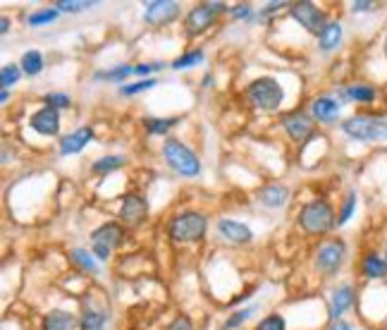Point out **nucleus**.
Returning a JSON list of instances; mask_svg holds the SVG:
<instances>
[{"label":"nucleus","mask_w":387,"mask_h":330,"mask_svg":"<svg viewBox=\"0 0 387 330\" xmlns=\"http://www.w3.org/2000/svg\"><path fill=\"white\" fill-rule=\"evenodd\" d=\"M208 218L199 211H184L170 220L168 232L175 242H199L206 237Z\"/></svg>","instance_id":"nucleus-1"},{"label":"nucleus","mask_w":387,"mask_h":330,"mask_svg":"<svg viewBox=\"0 0 387 330\" xmlns=\"http://www.w3.org/2000/svg\"><path fill=\"white\" fill-rule=\"evenodd\" d=\"M342 132L356 141H387V122L371 115H354L342 122Z\"/></svg>","instance_id":"nucleus-2"},{"label":"nucleus","mask_w":387,"mask_h":330,"mask_svg":"<svg viewBox=\"0 0 387 330\" xmlns=\"http://www.w3.org/2000/svg\"><path fill=\"white\" fill-rule=\"evenodd\" d=\"M299 223L309 235H325L337 223V218L333 213V206H330L328 201L316 199V201L306 204V206L301 208Z\"/></svg>","instance_id":"nucleus-3"},{"label":"nucleus","mask_w":387,"mask_h":330,"mask_svg":"<svg viewBox=\"0 0 387 330\" xmlns=\"http://www.w3.org/2000/svg\"><path fill=\"white\" fill-rule=\"evenodd\" d=\"M163 155L172 170L180 172L184 177H196L201 172V160L196 158V153L189 146H184L182 141L168 139L163 146Z\"/></svg>","instance_id":"nucleus-4"},{"label":"nucleus","mask_w":387,"mask_h":330,"mask_svg":"<svg viewBox=\"0 0 387 330\" xmlns=\"http://www.w3.org/2000/svg\"><path fill=\"white\" fill-rule=\"evenodd\" d=\"M247 98L254 108H261V110H275L282 105V86L275 82L273 77H261V79H254L249 86H247Z\"/></svg>","instance_id":"nucleus-5"},{"label":"nucleus","mask_w":387,"mask_h":330,"mask_svg":"<svg viewBox=\"0 0 387 330\" xmlns=\"http://www.w3.org/2000/svg\"><path fill=\"white\" fill-rule=\"evenodd\" d=\"M122 240H125V230H122V225H118V223H103V225L94 230V235H91L94 257L101 261H108L113 249L122 244Z\"/></svg>","instance_id":"nucleus-6"},{"label":"nucleus","mask_w":387,"mask_h":330,"mask_svg":"<svg viewBox=\"0 0 387 330\" xmlns=\"http://www.w3.org/2000/svg\"><path fill=\"white\" fill-rule=\"evenodd\" d=\"M344 254H347V247H344L342 240L325 242V244L318 249V257H316L318 271H321L323 276H335L344 264Z\"/></svg>","instance_id":"nucleus-7"},{"label":"nucleus","mask_w":387,"mask_h":330,"mask_svg":"<svg viewBox=\"0 0 387 330\" xmlns=\"http://www.w3.org/2000/svg\"><path fill=\"white\" fill-rule=\"evenodd\" d=\"M227 5L223 3H201L196 5V8L189 10L187 15V34H201V31H206L211 24L215 22V17H218V12H223Z\"/></svg>","instance_id":"nucleus-8"},{"label":"nucleus","mask_w":387,"mask_h":330,"mask_svg":"<svg viewBox=\"0 0 387 330\" xmlns=\"http://www.w3.org/2000/svg\"><path fill=\"white\" fill-rule=\"evenodd\" d=\"M290 12H292L294 20H297L306 31H311V34L321 36V31L325 29V24H328L325 22V12L318 10L313 3H294Z\"/></svg>","instance_id":"nucleus-9"},{"label":"nucleus","mask_w":387,"mask_h":330,"mask_svg":"<svg viewBox=\"0 0 387 330\" xmlns=\"http://www.w3.org/2000/svg\"><path fill=\"white\" fill-rule=\"evenodd\" d=\"M177 15H180V5L172 3V0H151V3H146L144 10V20L151 27H165L172 20H177Z\"/></svg>","instance_id":"nucleus-10"},{"label":"nucleus","mask_w":387,"mask_h":330,"mask_svg":"<svg viewBox=\"0 0 387 330\" xmlns=\"http://www.w3.org/2000/svg\"><path fill=\"white\" fill-rule=\"evenodd\" d=\"M149 216V201L139 194H127L122 199V206H120V220L125 223L127 228H137L146 220Z\"/></svg>","instance_id":"nucleus-11"},{"label":"nucleus","mask_w":387,"mask_h":330,"mask_svg":"<svg viewBox=\"0 0 387 330\" xmlns=\"http://www.w3.org/2000/svg\"><path fill=\"white\" fill-rule=\"evenodd\" d=\"M29 124H32V129H36V132L43 136H55L60 132V115L55 108L46 105V108L36 110V113L29 117Z\"/></svg>","instance_id":"nucleus-12"},{"label":"nucleus","mask_w":387,"mask_h":330,"mask_svg":"<svg viewBox=\"0 0 387 330\" xmlns=\"http://www.w3.org/2000/svg\"><path fill=\"white\" fill-rule=\"evenodd\" d=\"M282 124H285L287 134H290L294 141H304V139H309L311 132H313V122H311V117L306 115V113H301V110H294V113L285 115V120H282Z\"/></svg>","instance_id":"nucleus-13"},{"label":"nucleus","mask_w":387,"mask_h":330,"mask_svg":"<svg viewBox=\"0 0 387 330\" xmlns=\"http://www.w3.org/2000/svg\"><path fill=\"white\" fill-rule=\"evenodd\" d=\"M311 113L318 122H335L342 113V105L333 96H321L311 103Z\"/></svg>","instance_id":"nucleus-14"},{"label":"nucleus","mask_w":387,"mask_h":330,"mask_svg":"<svg viewBox=\"0 0 387 330\" xmlns=\"http://www.w3.org/2000/svg\"><path fill=\"white\" fill-rule=\"evenodd\" d=\"M218 230L225 240L235 242V244H249L251 237H254V232H251L247 225H242V223H237V220H230V218H220Z\"/></svg>","instance_id":"nucleus-15"},{"label":"nucleus","mask_w":387,"mask_h":330,"mask_svg":"<svg viewBox=\"0 0 387 330\" xmlns=\"http://www.w3.org/2000/svg\"><path fill=\"white\" fill-rule=\"evenodd\" d=\"M354 302V288L349 283L340 285V288L333 290V300H330V316H333L335 321L342 319V314L352 307Z\"/></svg>","instance_id":"nucleus-16"},{"label":"nucleus","mask_w":387,"mask_h":330,"mask_svg":"<svg viewBox=\"0 0 387 330\" xmlns=\"http://www.w3.org/2000/svg\"><path fill=\"white\" fill-rule=\"evenodd\" d=\"M94 139V129L91 127H82L77 132L67 134L63 141H60V153L63 155H70V153H79L82 148Z\"/></svg>","instance_id":"nucleus-17"},{"label":"nucleus","mask_w":387,"mask_h":330,"mask_svg":"<svg viewBox=\"0 0 387 330\" xmlns=\"http://www.w3.org/2000/svg\"><path fill=\"white\" fill-rule=\"evenodd\" d=\"M77 326H82V321H77L75 314H67V311H51V314L43 319V330H75Z\"/></svg>","instance_id":"nucleus-18"},{"label":"nucleus","mask_w":387,"mask_h":330,"mask_svg":"<svg viewBox=\"0 0 387 330\" xmlns=\"http://www.w3.org/2000/svg\"><path fill=\"white\" fill-rule=\"evenodd\" d=\"M258 199H261L263 206L280 208V206H285L287 204L290 191H287V187H282V184H268V187H263V189L258 191Z\"/></svg>","instance_id":"nucleus-19"},{"label":"nucleus","mask_w":387,"mask_h":330,"mask_svg":"<svg viewBox=\"0 0 387 330\" xmlns=\"http://www.w3.org/2000/svg\"><path fill=\"white\" fill-rule=\"evenodd\" d=\"M376 96H378V91L368 84H352L340 91L342 101H352V103H373Z\"/></svg>","instance_id":"nucleus-20"},{"label":"nucleus","mask_w":387,"mask_h":330,"mask_svg":"<svg viewBox=\"0 0 387 330\" xmlns=\"http://www.w3.org/2000/svg\"><path fill=\"white\" fill-rule=\"evenodd\" d=\"M361 273H364L368 280L387 278V259H383L376 252L366 254L364 261H361Z\"/></svg>","instance_id":"nucleus-21"},{"label":"nucleus","mask_w":387,"mask_h":330,"mask_svg":"<svg viewBox=\"0 0 387 330\" xmlns=\"http://www.w3.org/2000/svg\"><path fill=\"white\" fill-rule=\"evenodd\" d=\"M318 43H321V51L323 53L335 51V48L342 43V24L340 22H328V24H325V29L321 31V36H318Z\"/></svg>","instance_id":"nucleus-22"},{"label":"nucleus","mask_w":387,"mask_h":330,"mask_svg":"<svg viewBox=\"0 0 387 330\" xmlns=\"http://www.w3.org/2000/svg\"><path fill=\"white\" fill-rule=\"evenodd\" d=\"M108 323V314L106 311H94L86 309L82 316V330H103Z\"/></svg>","instance_id":"nucleus-23"},{"label":"nucleus","mask_w":387,"mask_h":330,"mask_svg":"<svg viewBox=\"0 0 387 330\" xmlns=\"http://www.w3.org/2000/svg\"><path fill=\"white\" fill-rule=\"evenodd\" d=\"M20 67H22V72L29 74V77H36V74L43 70V55L39 51H27L22 55Z\"/></svg>","instance_id":"nucleus-24"},{"label":"nucleus","mask_w":387,"mask_h":330,"mask_svg":"<svg viewBox=\"0 0 387 330\" xmlns=\"http://www.w3.org/2000/svg\"><path fill=\"white\" fill-rule=\"evenodd\" d=\"M122 165H125V158H122V155H106V158H98L96 163L91 165V170L98 172V175H106V172L118 170Z\"/></svg>","instance_id":"nucleus-25"},{"label":"nucleus","mask_w":387,"mask_h":330,"mask_svg":"<svg viewBox=\"0 0 387 330\" xmlns=\"http://www.w3.org/2000/svg\"><path fill=\"white\" fill-rule=\"evenodd\" d=\"M354 211H356V191H349L347 199H344V204H342V211H340V216H337V225H347L349 223V218L354 216Z\"/></svg>","instance_id":"nucleus-26"},{"label":"nucleus","mask_w":387,"mask_h":330,"mask_svg":"<svg viewBox=\"0 0 387 330\" xmlns=\"http://www.w3.org/2000/svg\"><path fill=\"white\" fill-rule=\"evenodd\" d=\"M20 74H22L20 65H5L3 70H0V86H3V89H8V86L17 84V82H20Z\"/></svg>","instance_id":"nucleus-27"},{"label":"nucleus","mask_w":387,"mask_h":330,"mask_svg":"<svg viewBox=\"0 0 387 330\" xmlns=\"http://www.w3.org/2000/svg\"><path fill=\"white\" fill-rule=\"evenodd\" d=\"M199 62H204V51H192V53H184L182 58H177L172 62V67H175V70H187V67H194L199 65Z\"/></svg>","instance_id":"nucleus-28"},{"label":"nucleus","mask_w":387,"mask_h":330,"mask_svg":"<svg viewBox=\"0 0 387 330\" xmlns=\"http://www.w3.org/2000/svg\"><path fill=\"white\" fill-rule=\"evenodd\" d=\"M146 122V129H149L151 134H165L170 127H175L177 120L175 117H168V120H161V117H151V120H144Z\"/></svg>","instance_id":"nucleus-29"},{"label":"nucleus","mask_w":387,"mask_h":330,"mask_svg":"<svg viewBox=\"0 0 387 330\" xmlns=\"http://www.w3.org/2000/svg\"><path fill=\"white\" fill-rule=\"evenodd\" d=\"M72 261H75L77 266H82L84 271H96V261H94V254H89L86 249H75L72 252Z\"/></svg>","instance_id":"nucleus-30"},{"label":"nucleus","mask_w":387,"mask_h":330,"mask_svg":"<svg viewBox=\"0 0 387 330\" xmlns=\"http://www.w3.org/2000/svg\"><path fill=\"white\" fill-rule=\"evenodd\" d=\"M129 74H134V67H115V70H106V72H96V79H113V82H122V79H127Z\"/></svg>","instance_id":"nucleus-31"},{"label":"nucleus","mask_w":387,"mask_h":330,"mask_svg":"<svg viewBox=\"0 0 387 330\" xmlns=\"http://www.w3.org/2000/svg\"><path fill=\"white\" fill-rule=\"evenodd\" d=\"M55 17H58V10H55V8H46V10L32 12V15H29V24H32V27H41V24L53 22Z\"/></svg>","instance_id":"nucleus-32"},{"label":"nucleus","mask_w":387,"mask_h":330,"mask_svg":"<svg viewBox=\"0 0 387 330\" xmlns=\"http://www.w3.org/2000/svg\"><path fill=\"white\" fill-rule=\"evenodd\" d=\"M94 3H86V0H58L55 10L58 12H82L86 8H91Z\"/></svg>","instance_id":"nucleus-33"},{"label":"nucleus","mask_w":387,"mask_h":330,"mask_svg":"<svg viewBox=\"0 0 387 330\" xmlns=\"http://www.w3.org/2000/svg\"><path fill=\"white\" fill-rule=\"evenodd\" d=\"M156 84H158L156 79H141V82H137V84H125V86H120V93H125V96H132V93L149 91V89H153Z\"/></svg>","instance_id":"nucleus-34"},{"label":"nucleus","mask_w":387,"mask_h":330,"mask_svg":"<svg viewBox=\"0 0 387 330\" xmlns=\"http://www.w3.org/2000/svg\"><path fill=\"white\" fill-rule=\"evenodd\" d=\"M256 330H285V319L280 314H270L258 323Z\"/></svg>","instance_id":"nucleus-35"},{"label":"nucleus","mask_w":387,"mask_h":330,"mask_svg":"<svg viewBox=\"0 0 387 330\" xmlns=\"http://www.w3.org/2000/svg\"><path fill=\"white\" fill-rule=\"evenodd\" d=\"M254 307L251 309H242V311H237L235 316H230V319L225 321V330H232V328H237V326H242L244 321H249L251 319V314H254Z\"/></svg>","instance_id":"nucleus-36"},{"label":"nucleus","mask_w":387,"mask_h":330,"mask_svg":"<svg viewBox=\"0 0 387 330\" xmlns=\"http://www.w3.org/2000/svg\"><path fill=\"white\" fill-rule=\"evenodd\" d=\"M46 103L51 105V108H70V96H65V93H48L46 96Z\"/></svg>","instance_id":"nucleus-37"},{"label":"nucleus","mask_w":387,"mask_h":330,"mask_svg":"<svg viewBox=\"0 0 387 330\" xmlns=\"http://www.w3.org/2000/svg\"><path fill=\"white\" fill-rule=\"evenodd\" d=\"M165 330H192V321H189V316H177Z\"/></svg>","instance_id":"nucleus-38"},{"label":"nucleus","mask_w":387,"mask_h":330,"mask_svg":"<svg viewBox=\"0 0 387 330\" xmlns=\"http://www.w3.org/2000/svg\"><path fill=\"white\" fill-rule=\"evenodd\" d=\"M378 5L376 3H371V0H359V3H352V10L354 12H371V10H376Z\"/></svg>","instance_id":"nucleus-39"},{"label":"nucleus","mask_w":387,"mask_h":330,"mask_svg":"<svg viewBox=\"0 0 387 330\" xmlns=\"http://www.w3.org/2000/svg\"><path fill=\"white\" fill-rule=\"evenodd\" d=\"M161 62H153V65H137L134 67V74H151L153 70H161Z\"/></svg>","instance_id":"nucleus-40"},{"label":"nucleus","mask_w":387,"mask_h":330,"mask_svg":"<svg viewBox=\"0 0 387 330\" xmlns=\"http://www.w3.org/2000/svg\"><path fill=\"white\" fill-rule=\"evenodd\" d=\"M232 15H235L237 20H244V17L251 15V5H237V8L232 10Z\"/></svg>","instance_id":"nucleus-41"},{"label":"nucleus","mask_w":387,"mask_h":330,"mask_svg":"<svg viewBox=\"0 0 387 330\" xmlns=\"http://www.w3.org/2000/svg\"><path fill=\"white\" fill-rule=\"evenodd\" d=\"M280 8H287V3H270V5H266V10H261V17L273 15V12H278Z\"/></svg>","instance_id":"nucleus-42"},{"label":"nucleus","mask_w":387,"mask_h":330,"mask_svg":"<svg viewBox=\"0 0 387 330\" xmlns=\"http://www.w3.org/2000/svg\"><path fill=\"white\" fill-rule=\"evenodd\" d=\"M330 330H352V326H349L347 321H342V319H340V321H335L333 326H330Z\"/></svg>","instance_id":"nucleus-43"},{"label":"nucleus","mask_w":387,"mask_h":330,"mask_svg":"<svg viewBox=\"0 0 387 330\" xmlns=\"http://www.w3.org/2000/svg\"><path fill=\"white\" fill-rule=\"evenodd\" d=\"M0 31H3V34H8V31H10V20H8V17H3V20H0Z\"/></svg>","instance_id":"nucleus-44"},{"label":"nucleus","mask_w":387,"mask_h":330,"mask_svg":"<svg viewBox=\"0 0 387 330\" xmlns=\"http://www.w3.org/2000/svg\"><path fill=\"white\" fill-rule=\"evenodd\" d=\"M8 98H10L8 89H3V93H0V101H3V103H8Z\"/></svg>","instance_id":"nucleus-45"},{"label":"nucleus","mask_w":387,"mask_h":330,"mask_svg":"<svg viewBox=\"0 0 387 330\" xmlns=\"http://www.w3.org/2000/svg\"><path fill=\"white\" fill-rule=\"evenodd\" d=\"M385 58H387V36H385Z\"/></svg>","instance_id":"nucleus-46"},{"label":"nucleus","mask_w":387,"mask_h":330,"mask_svg":"<svg viewBox=\"0 0 387 330\" xmlns=\"http://www.w3.org/2000/svg\"><path fill=\"white\" fill-rule=\"evenodd\" d=\"M385 257H387V254H385Z\"/></svg>","instance_id":"nucleus-47"}]
</instances>
